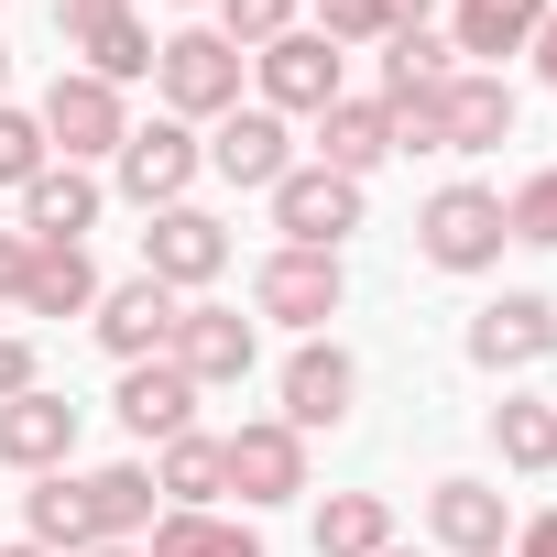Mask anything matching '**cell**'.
Segmentation results:
<instances>
[{"label":"cell","mask_w":557,"mask_h":557,"mask_svg":"<svg viewBox=\"0 0 557 557\" xmlns=\"http://www.w3.org/2000/svg\"><path fill=\"white\" fill-rule=\"evenodd\" d=\"M503 132H513V88L481 77V66H448L426 99L394 110V143H405V153H492Z\"/></svg>","instance_id":"cell-1"},{"label":"cell","mask_w":557,"mask_h":557,"mask_svg":"<svg viewBox=\"0 0 557 557\" xmlns=\"http://www.w3.org/2000/svg\"><path fill=\"white\" fill-rule=\"evenodd\" d=\"M503 240H513V230H503V197H492V186H437L426 219H416V251H426L437 273H492Z\"/></svg>","instance_id":"cell-2"},{"label":"cell","mask_w":557,"mask_h":557,"mask_svg":"<svg viewBox=\"0 0 557 557\" xmlns=\"http://www.w3.org/2000/svg\"><path fill=\"white\" fill-rule=\"evenodd\" d=\"M273 230H285V251H339L361 230V186L329 164H285L273 175Z\"/></svg>","instance_id":"cell-3"},{"label":"cell","mask_w":557,"mask_h":557,"mask_svg":"<svg viewBox=\"0 0 557 557\" xmlns=\"http://www.w3.org/2000/svg\"><path fill=\"white\" fill-rule=\"evenodd\" d=\"M153 88H164L175 121H219V110H240V45H219V34H164Z\"/></svg>","instance_id":"cell-4"},{"label":"cell","mask_w":557,"mask_h":557,"mask_svg":"<svg viewBox=\"0 0 557 557\" xmlns=\"http://www.w3.org/2000/svg\"><path fill=\"white\" fill-rule=\"evenodd\" d=\"M219 470H230L240 503H296L307 492V437L285 416H251L240 437H219Z\"/></svg>","instance_id":"cell-5"},{"label":"cell","mask_w":557,"mask_h":557,"mask_svg":"<svg viewBox=\"0 0 557 557\" xmlns=\"http://www.w3.org/2000/svg\"><path fill=\"white\" fill-rule=\"evenodd\" d=\"M219 262H230V230L208 219V208H153V230H143V273L153 285H219Z\"/></svg>","instance_id":"cell-6"},{"label":"cell","mask_w":557,"mask_h":557,"mask_svg":"<svg viewBox=\"0 0 557 557\" xmlns=\"http://www.w3.org/2000/svg\"><path fill=\"white\" fill-rule=\"evenodd\" d=\"M251 307L285 318V329H329L339 318V251H273L251 273Z\"/></svg>","instance_id":"cell-7"},{"label":"cell","mask_w":557,"mask_h":557,"mask_svg":"<svg viewBox=\"0 0 557 557\" xmlns=\"http://www.w3.org/2000/svg\"><path fill=\"white\" fill-rule=\"evenodd\" d=\"M34 121H45V143H66V164H77V153H121V143H132V121H121V88H99L88 66H77V77H55Z\"/></svg>","instance_id":"cell-8"},{"label":"cell","mask_w":557,"mask_h":557,"mask_svg":"<svg viewBox=\"0 0 557 557\" xmlns=\"http://www.w3.org/2000/svg\"><path fill=\"white\" fill-rule=\"evenodd\" d=\"M197 143H186V121H153V132H132L121 143V197L153 219V208H186V186H197Z\"/></svg>","instance_id":"cell-9"},{"label":"cell","mask_w":557,"mask_h":557,"mask_svg":"<svg viewBox=\"0 0 557 557\" xmlns=\"http://www.w3.org/2000/svg\"><path fill=\"white\" fill-rule=\"evenodd\" d=\"M164 361H175L197 394H208V383H240V372H251V318H240V307H175Z\"/></svg>","instance_id":"cell-10"},{"label":"cell","mask_w":557,"mask_h":557,"mask_svg":"<svg viewBox=\"0 0 557 557\" xmlns=\"http://www.w3.org/2000/svg\"><path fill=\"white\" fill-rule=\"evenodd\" d=\"M557 350V307L546 296H492L481 318H470V361L481 372H524V361H546Z\"/></svg>","instance_id":"cell-11"},{"label":"cell","mask_w":557,"mask_h":557,"mask_svg":"<svg viewBox=\"0 0 557 557\" xmlns=\"http://www.w3.org/2000/svg\"><path fill=\"white\" fill-rule=\"evenodd\" d=\"M339 99V45L329 34H285V45H262V110L285 121V110H329Z\"/></svg>","instance_id":"cell-12"},{"label":"cell","mask_w":557,"mask_h":557,"mask_svg":"<svg viewBox=\"0 0 557 557\" xmlns=\"http://www.w3.org/2000/svg\"><path fill=\"white\" fill-rule=\"evenodd\" d=\"M66 448H77V405L66 394H12L0 405V470H66Z\"/></svg>","instance_id":"cell-13"},{"label":"cell","mask_w":557,"mask_h":557,"mask_svg":"<svg viewBox=\"0 0 557 557\" xmlns=\"http://www.w3.org/2000/svg\"><path fill=\"white\" fill-rule=\"evenodd\" d=\"M164 339H175V285L132 273V285L99 296V350H121V361H164Z\"/></svg>","instance_id":"cell-14"},{"label":"cell","mask_w":557,"mask_h":557,"mask_svg":"<svg viewBox=\"0 0 557 557\" xmlns=\"http://www.w3.org/2000/svg\"><path fill=\"white\" fill-rule=\"evenodd\" d=\"M350 394H361V372H350V350H329V339H307V350L285 361V426H296V437H318V426H339V416H350Z\"/></svg>","instance_id":"cell-15"},{"label":"cell","mask_w":557,"mask_h":557,"mask_svg":"<svg viewBox=\"0 0 557 557\" xmlns=\"http://www.w3.org/2000/svg\"><path fill=\"white\" fill-rule=\"evenodd\" d=\"M110 405H121V426H132V437H153V448H164V437H186L197 383H186L175 361H121V394H110Z\"/></svg>","instance_id":"cell-16"},{"label":"cell","mask_w":557,"mask_h":557,"mask_svg":"<svg viewBox=\"0 0 557 557\" xmlns=\"http://www.w3.org/2000/svg\"><path fill=\"white\" fill-rule=\"evenodd\" d=\"M208 164H219L230 186H262V197H273V175L296 164V143H285V121H273V110H219V143H208Z\"/></svg>","instance_id":"cell-17"},{"label":"cell","mask_w":557,"mask_h":557,"mask_svg":"<svg viewBox=\"0 0 557 557\" xmlns=\"http://www.w3.org/2000/svg\"><path fill=\"white\" fill-rule=\"evenodd\" d=\"M383 153H394V110H383V99H329V110H318V164H329V175L361 186Z\"/></svg>","instance_id":"cell-18"},{"label":"cell","mask_w":557,"mask_h":557,"mask_svg":"<svg viewBox=\"0 0 557 557\" xmlns=\"http://www.w3.org/2000/svg\"><path fill=\"white\" fill-rule=\"evenodd\" d=\"M426 535L448 557H503V492L492 481H437L426 492Z\"/></svg>","instance_id":"cell-19"},{"label":"cell","mask_w":557,"mask_h":557,"mask_svg":"<svg viewBox=\"0 0 557 557\" xmlns=\"http://www.w3.org/2000/svg\"><path fill=\"white\" fill-rule=\"evenodd\" d=\"M99 307V262L77 251V240H34V262H23V318H88Z\"/></svg>","instance_id":"cell-20"},{"label":"cell","mask_w":557,"mask_h":557,"mask_svg":"<svg viewBox=\"0 0 557 557\" xmlns=\"http://www.w3.org/2000/svg\"><path fill=\"white\" fill-rule=\"evenodd\" d=\"M99 219V175H77V164H45L34 186H23V240H77Z\"/></svg>","instance_id":"cell-21"},{"label":"cell","mask_w":557,"mask_h":557,"mask_svg":"<svg viewBox=\"0 0 557 557\" xmlns=\"http://www.w3.org/2000/svg\"><path fill=\"white\" fill-rule=\"evenodd\" d=\"M77 492H88V524H99V546H132V535L153 524V470H143V459H110V470H88Z\"/></svg>","instance_id":"cell-22"},{"label":"cell","mask_w":557,"mask_h":557,"mask_svg":"<svg viewBox=\"0 0 557 557\" xmlns=\"http://www.w3.org/2000/svg\"><path fill=\"white\" fill-rule=\"evenodd\" d=\"M66 55H88V77H99V88H132V77H153V55H164V45L143 34V12H110V23H88Z\"/></svg>","instance_id":"cell-23"},{"label":"cell","mask_w":557,"mask_h":557,"mask_svg":"<svg viewBox=\"0 0 557 557\" xmlns=\"http://www.w3.org/2000/svg\"><path fill=\"white\" fill-rule=\"evenodd\" d=\"M153 492H164V513H208L219 492H230V470H219V437H164V470H153Z\"/></svg>","instance_id":"cell-24"},{"label":"cell","mask_w":557,"mask_h":557,"mask_svg":"<svg viewBox=\"0 0 557 557\" xmlns=\"http://www.w3.org/2000/svg\"><path fill=\"white\" fill-rule=\"evenodd\" d=\"M383 546H394V503H383V492L318 503V557H383Z\"/></svg>","instance_id":"cell-25"},{"label":"cell","mask_w":557,"mask_h":557,"mask_svg":"<svg viewBox=\"0 0 557 557\" xmlns=\"http://www.w3.org/2000/svg\"><path fill=\"white\" fill-rule=\"evenodd\" d=\"M23 524H34V546H45V557H55V546H66V557H88V546H99V524H88V492H77L66 470H45V492L23 503Z\"/></svg>","instance_id":"cell-26"},{"label":"cell","mask_w":557,"mask_h":557,"mask_svg":"<svg viewBox=\"0 0 557 557\" xmlns=\"http://www.w3.org/2000/svg\"><path fill=\"white\" fill-rule=\"evenodd\" d=\"M492 448H503V470H557V405L503 394L492 405Z\"/></svg>","instance_id":"cell-27"},{"label":"cell","mask_w":557,"mask_h":557,"mask_svg":"<svg viewBox=\"0 0 557 557\" xmlns=\"http://www.w3.org/2000/svg\"><path fill=\"white\" fill-rule=\"evenodd\" d=\"M546 0H459V55H524Z\"/></svg>","instance_id":"cell-28"},{"label":"cell","mask_w":557,"mask_h":557,"mask_svg":"<svg viewBox=\"0 0 557 557\" xmlns=\"http://www.w3.org/2000/svg\"><path fill=\"white\" fill-rule=\"evenodd\" d=\"M153 557H262V535L230 513H153Z\"/></svg>","instance_id":"cell-29"},{"label":"cell","mask_w":557,"mask_h":557,"mask_svg":"<svg viewBox=\"0 0 557 557\" xmlns=\"http://www.w3.org/2000/svg\"><path fill=\"white\" fill-rule=\"evenodd\" d=\"M437 77H448V45H437V34H394V45H383V110L426 99Z\"/></svg>","instance_id":"cell-30"},{"label":"cell","mask_w":557,"mask_h":557,"mask_svg":"<svg viewBox=\"0 0 557 557\" xmlns=\"http://www.w3.org/2000/svg\"><path fill=\"white\" fill-rule=\"evenodd\" d=\"M296 0H219V45H285Z\"/></svg>","instance_id":"cell-31"},{"label":"cell","mask_w":557,"mask_h":557,"mask_svg":"<svg viewBox=\"0 0 557 557\" xmlns=\"http://www.w3.org/2000/svg\"><path fill=\"white\" fill-rule=\"evenodd\" d=\"M45 153H55V143H45V121H34V110H0V186H34V175H45Z\"/></svg>","instance_id":"cell-32"},{"label":"cell","mask_w":557,"mask_h":557,"mask_svg":"<svg viewBox=\"0 0 557 557\" xmlns=\"http://www.w3.org/2000/svg\"><path fill=\"white\" fill-rule=\"evenodd\" d=\"M503 230H513V240H557V175H524V186L503 197Z\"/></svg>","instance_id":"cell-33"},{"label":"cell","mask_w":557,"mask_h":557,"mask_svg":"<svg viewBox=\"0 0 557 557\" xmlns=\"http://www.w3.org/2000/svg\"><path fill=\"white\" fill-rule=\"evenodd\" d=\"M318 34L329 45H383V0H318Z\"/></svg>","instance_id":"cell-34"},{"label":"cell","mask_w":557,"mask_h":557,"mask_svg":"<svg viewBox=\"0 0 557 557\" xmlns=\"http://www.w3.org/2000/svg\"><path fill=\"white\" fill-rule=\"evenodd\" d=\"M12 394H34V339L0 329V405H12Z\"/></svg>","instance_id":"cell-35"},{"label":"cell","mask_w":557,"mask_h":557,"mask_svg":"<svg viewBox=\"0 0 557 557\" xmlns=\"http://www.w3.org/2000/svg\"><path fill=\"white\" fill-rule=\"evenodd\" d=\"M23 262H34V240L0 230V307H23Z\"/></svg>","instance_id":"cell-36"},{"label":"cell","mask_w":557,"mask_h":557,"mask_svg":"<svg viewBox=\"0 0 557 557\" xmlns=\"http://www.w3.org/2000/svg\"><path fill=\"white\" fill-rule=\"evenodd\" d=\"M110 12H132V0H55V34L77 45V34H88V23H110Z\"/></svg>","instance_id":"cell-37"},{"label":"cell","mask_w":557,"mask_h":557,"mask_svg":"<svg viewBox=\"0 0 557 557\" xmlns=\"http://www.w3.org/2000/svg\"><path fill=\"white\" fill-rule=\"evenodd\" d=\"M426 12H437V0H383V45L394 34H426Z\"/></svg>","instance_id":"cell-38"},{"label":"cell","mask_w":557,"mask_h":557,"mask_svg":"<svg viewBox=\"0 0 557 557\" xmlns=\"http://www.w3.org/2000/svg\"><path fill=\"white\" fill-rule=\"evenodd\" d=\"M513 557H557V503H546V513L524 524V546H513Z\"/></svg>","instance_id":"cell-39"},{"label":"cell","mask_w":557,"mask_h":557,"mask_svg":"<svg viewBox=\"0 0 557 557\" xmlns=\"http://www.w3.org/2000/svg\"><path fill=\"white\" fill-rule=\"evenodd\" d=\"M535 55H546V88H557V12L535 23Z\"/></svg>","instance_id":"cell-40"},{"label":"cell","mask_w":557,"mask_h":557,"mask_svg":"<svg viewBox=\"0 0 557 557\" xmlns=\"http://www.w3.org/2000/svg\"><path fill=\"white\" fill-rule=\"evenodd\" d=\"M0 557H45V546H0Z\"/></svg>","instance_id":"cell-41"},{"label":"cell","mask_w":557,"mask_h":557,"mask_svg":"<svg viewBox=\"0 0 557 557\" xmlns=\"http://www.w3.org/2000/svg\"><path fill=\"white\" fill-rule=\"evenodd\" d=\"M88 557H132V546H88Z\"/></svg>","instance_id":"cell-42"},{"label":"cell","mask_w":557,"mask_h":557,"mask_svg":"<svg viewBox=\"0 0 557 557\" xmlns=\"http://www.w3.org/2000/svg\"><path fill=\"white\" fill-rule=\"evenodd\" d=\"M383 557H416V546H383Z\"/></svg>","instance_id":"cell-43"},{"label":"cell","mask_w":557,"mask_h":557,"mask_svg":"<svg viewBox=\"0 0 557 557\" xmlns=\"http://www.w3.org/2000/svg\"><path fill=\"white\" fill-rule=\"evenodd\" d=\"M0 77H12V55H0Z\"/></svg>","instance_id":"cell-44"}]
</instances>
